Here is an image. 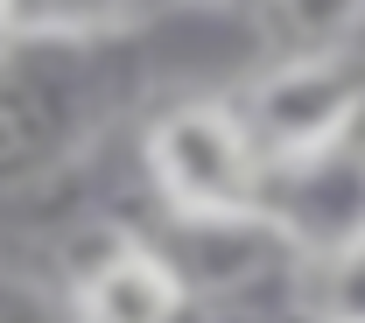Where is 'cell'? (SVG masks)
<instances>
[{
  "instance_id": "6da1fadb",
  "label": "cell",
  "mask_w": 365,
  "mask_h": 323,
  "mask_svg": "<svg viewBox=\"0 0 365 323\" xmlns=\"http://www.w3.org/2000/svg\"><path fill=\"white\" fill-rule=\"evenodd\" d=\"M148 190L162 197L169 218H211V211H253L260 204V155L246 140V120L225 92L211 98H169L148 140H140Z\"/></svg>"
},
{
  "instance_id": "277c9868",
  "label": "cell",
  "mask_w": 365,
  "mask_h": 323,
  "mask_svg": "<svg viewBox=\"0 0 365 323\" xmlns=\"http://www.w3.org/2000/svg\"><path fill=\"white\" fill-rule=\"evenodd\" d=\"M63 295L78 323H182L190 309L176 267L155 253V239L106 225V218L78 225V246L63 260Z\"/></svg>"
},
{
  "instance_id": "52a82bcc",
  "label": "cell",
  "mask_w": 365,
  "mask_h": 323,
  "mask_svg": "<svg viewBox=\"0 0 365 323\" xmlns=\"http://www.w3.org/2000/svg\"><path fill=\"white\" fill-rule=\"evenodd\" d=\"M0 323H78L63 288H43L36 275L0 267Z\"/></svg>"
},
{
  "instance_id": "8992f818",
  "label": "cell",
  "mask_w": 365,
  "mask_h": 323,
  "mask_svg": "<svg viewBox=\"0 0 365 323\" xmlns=\"http://www.w3.org/2000/svg\"><path fill=\"white\" fill-rule=\"evenodd\" d=\"M302 317L309 323H365V232L302 267Z\"/></svg>"
},
{
  "instance_id": "5b68a950",
  "label": "cell",
  "mask_w": 365,
  "mask_h": 323,
  "mask_svg": "<svg viewBox=\"0 0 365 323\" xmlns=\"http://www.w3.org/2000/svg\"><path fill=\"white\" fill-rule=\"evenodd\" d=\"M260 211L295 239L302 260H323L344 239H359L365 232V127L337 148H323V155L267 169L260 176Z\"/></svg>"
},
{
  "instance_id": "3957f363",
  "label": "cell",
  "mask_w": 365,
  "mask_h": 323,
  "mask_svg": "<svg viewBox=\"0 0 365 323\" xmlns=\"http://www.w3.org/2000/svg\"><path fill=\"white\" fill-rule=\"evenodd\" d=\"M155 253L176 267L182 295L190 302H211V309H239V302H260L274 288L302 295V253L295 239L274 225L267 211H211V218H162L155 232Z\"/></svg>"
},
{
  "instance_id": "7a4b0ae2",
  "label": "cell",
  "mask_w": 365,
  "mask_h": 323,
  "mask_svg": "<svg viewBox=\"0 0 365 323\" xmlns=\"http://www.w3.org/2000/svg\"><path fill=\"white\" fill-rule=\"evenodd\" d=\"M246 140L260 155V169L323 155L337 140L365 127V56L330 49V56H274L246 78V92L232 98Z\"/></svg>"
}]
</instances>
